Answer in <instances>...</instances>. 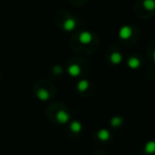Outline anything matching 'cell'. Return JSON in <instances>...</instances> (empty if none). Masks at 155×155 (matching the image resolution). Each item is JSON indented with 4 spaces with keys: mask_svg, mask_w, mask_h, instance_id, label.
Here are the masks:
<instances>
[{
    "mask_svg": "<svg viewBox=\"0 0 155 155\" xmlns=\"http://www.w3.org/2000/svg\"><path fill=\"white\" fill-rule=\"evenodd\" d=\"M129 65L133 68H136L137 66H139V61L136 60V58H131L129 62Z\"/></svg>",
    "mask_w": 155,
    "mask_h": 155,
    "instance_id": "obj_10",
    "label": "cell"
},
{
    "mask_svg": "<svg viewBox=\"0 0 155 155\" xmlns=\"http://www.w3.org/2000/svg\"><path fill=\"white\" fill-rule=\"evenodd\" d=\"M69 72L72 75H78L80 73V69H79V67H78L77 65H72V66L69 68Z\"/></svg>",
    "mask_w": 155,
    "mask_h": 155,
    "instance_id": "obj_6",
    "label": "cell"
},
{
    "mask_svg": "<svg viewBox=\"0 0 155 155\" xmlns=\"http://www.w3.org/2000/svg\"><path fill=\"white\" fill-rule=\"evenodd\" d=\"M98 136L100 137V139L106 140V139H108V137H110V134H108V132H107V131H105V130H102V131H100V132H99Z\"/></svg>",
    "mask_w": 155,
    "mask_h": 155,
    "instance_id": "obj_5",
    "label": "cell"
},
{
    "mask_svg": "<svg viewBox=\"0 0 155 155\" xmlns=\"http://www.w3.org/2000/svg\"><path fill=\"white\" fill-rule=\"evenodd\" d=\"M146 151L148 153H153L155 151V142L151 141L146 146Z\"/></svg>",
    "mask_w": 155,
    "mask_h": 155,
    "instance_id": "obj_7",
    "label": "cell"
},
{
    "mask_svg": "<svg viewBox=\"0 0 155 155\" xmlns=\"http://www.w3.org/2000/svg\"><path fill=\"white\" fill-rule=\"evenodd\" d=\"M91 34L88 32H83L82 34L80 35V41H82L83 44H88L89 41H91Z\"/></svg>",
    "mask_w": 155,
    "mask_h": 155,
    "instance_id": "obj_1",
    "label": "cell"
},
{
    "mask_svg": "<svg viewBox=\"0 0 155 155\" xmlns=\"http://www.w3.org/2000/svg\"><path fill=\"white\" fill-rule=\"evenodd\" d=\"M131 33H132V31L129 27H123L120 30V36L122 37V38H129V37L131 36Z\"/></svg>",
    "mask_w": 155,
    "mask_h": 155,
    "instance_id": "obj_2",
    "label": "cell"
},
{
    "mask_svg": "<svg viewBox=\"0 0 155 155\" xmlns=\"http://www.w3.org/2000/svg\"><path fill=\"white\" fill-rule=\"evenodd\" d=\"M144 7L148 8V9H153L155 7V2L153 0H146L144 1Z\"/></svg>",
    "mask_w": 155,
    "mask_h": 155,
    "instance_id": "obj_8",
    "label": "cell"
},
{
    "mask_svg": "<svg viewBox=\"0 0 155 155\" xmlns=\"http://www.w3.org/2000/svg\"><path fill=\"white\" fill-rule=\"evenodd\" d=\"M64 27H65V29H66V30H72V29L75 27L74 20H73V19H68L66 22H65Z\"/></svg>",
    "mask_w": 155,
    "mask_h": 155,
    "instance_id": "obj_3",
    "label": "cell"
},
{
    "mask_svg": "<svg viewBox=\"0 0 155 155\" xmlns=\"http://www.w3.org/2000/svg\"><path fill=\"white\" fill-rule=\"evenodd\" d=\"M71 130L74 132H79L81 130V124L79 122H73L71 124Z\"/></svg>",
    "mask_w": 155,
    "mask_h": 155,
    "instance_id": "obj_11",
    "label": "cell"
},
{
    "mask_svg": "<svg viewBox=\"0 0 155 155\" xmlns=\"http://www.w3.org/2000/svg\"><path fill=\"white\" fill-rule=\"evenodd\" d=\"M87 86H88V84H87L86 81H82V82L79 83V89H80V91H84V89H86Z\"/></svg>",
    "mask_w": 155,
    "mask_h": 155,
    "instance_id": "obj_12",
    "label": "cell"
},
{
    "mask_svg": "<svg viewBox=\"0 0 155 155\" xmlns=\"http://www.w3.org/2000/svg\"><path fill=\"white\" fill-rule=\"evenodd\" d=\"M58 120L60 121V122H66V121L68 120V115L65 112H60L58 114Z\"/></svg>",
    "mask_w": 155,
    "mask_h": 155,
    "instance_id": "obj_4",
    "label": "cell"
},
{
    "mask_svg": "<svg viewBox=\"0 0 155 155\" xmlns=\"http://www.w3.org/2000/svg\"><path fill=\"white\" fill-rule=\"evenodd\" d=\"M38 96L41 98V99H47V98H48V93H47V91H39Z\"/></svg>",
    "mask_w": 155,
    "mask_h": 155,
    "instance_id": "obj_13",
    "label": "cell"
},
{
    "mask_svg": "<svg viewBox=\"0 0 155 155\" xmlns=\"http://www.w3.org/2000/svg\"><path fill=\"white\" fill-rule=\"evenodd\" d=\"M110 58H112L113 63H119L121 61V55L119 53H114Z\"/></svg>",
    "mask_w": 155,
    "mask_h": 155,
    "instance_id": "obj_9",
    "label": "cell"
},
{
    "mask_svg": "<svg viewBox=\"0 0 155 155\" xmlns=\"http://www.w3.org/2000/svg\"><path fill=\"white\" fill-rule=\"evenodd\" d=\"M154 60H155V52H154Z\"/></svg>",
    "mask_w": 155,
    "mask_h": 155,
    "instance_id": "obj_14",
    "label": "cell"
}]
</instances>
